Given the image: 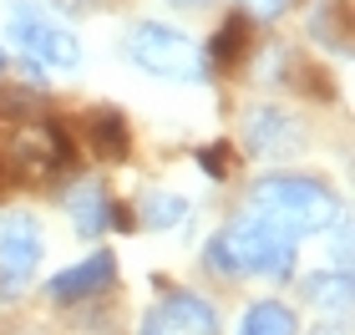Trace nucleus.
Segmentation results:
<instances>
[{
	"instance_id": "obj_5",
	"label": "nucleus",
	"mask_w": 355,
	"mask_h": 335,
	"mask_svg": "<svg viewBox=\"0 0 355 335\" xmlns=\"http://www.w3.org/2000/svg\"><path fill=\"white\" fill-rule=\"evenodd\" d=\"M41 254H46V239H41L36 214L15 209L0 218V300H21L31 290V280L41 269Z\"/></svg>"
},
{
	"instance_id": "obj_18",
	"label": "nucleus",
	"mask_w": 355,
	"mask_h": 335,
	"mask_svg": "<svg viewBox=\"0 0 355 335\" xmlns=\"http://www.w3.org/2000/svg\"><path fill=\"white\" fill-rule=\"evenodd\" d=\"M315 335H345V325H320Z\"/></svg>"
},
{
	"instance_id": "obj_2",
	"label": "nucleus",
	"mask_w": 355,
	"mask_h": 335,
	"mask_svg": "<svg viewBox=\"0 0 355 335\" xmlns=\"http://www.w3.org/2000/svg\"><path fill=\"white\" fill-rule=\"evenodd\" d=\"M249 214H259L269 223H279L284 234H325L340 223V198H335L330 183L304 178V173H274V178H259L249 194Z\"/></svg>"
},
{
	"instance_id": "obj_14",
	"label": "nucleus",
	"mask_w": 355,
	"mask_h": 335,
	"mask_svg": "<svg viewBox=\"0 0 355 335\" xmlns=\"http://www.w3.org/2000/svg\"><path fill=\"white\" fill-rule=\"evenodd\" d=\"M244 46H249V15H229L218 26V36L203 46V61L208 67H234V61H244Z\"/></svg>"
},
{
	"instance_id": "obj_19",
	"label": "nucleus",
	"mask_w": 355,
	"mask_h": 335,
	"mask_svg": "<svg viewBox=\"0 0 355 335\" xmlns=\"http://www.w3.org/2000/svg\"><path fill=\"white\" fill-rule=\"evenodd\" d=\"M173 6H188L193 10V6H208V0H173Z\"/></svg>"
},
{
	"instance_id": "obj_7",
	"label": "nucleus",
	"mask_w": 355,
	"mask_h": 335,
	"mask_svg": "<svg viewBox=\"0 0 355 335\" xmlns=\"http://www.w3.org/2000/svg\"><path fill=\"white\" fill-rule=\"evenodd\" d=\"M112 280H117V254L96 249L82 264H71V269H61V275L46 280V300H56V305H82V300H96L102 290H112Z\"/></svg>"
},
{
	"instance_id": "obj_9",
	"label": "nucleus",
	"mask_w": 355,
	"mask_h": 335,
	"mask_svg": "<svg viewBox=\"0 0 355 335\" xmlns=\"http://www.w3.org/2000/svg\"><path fill=\"white\" fill-rule=\"evenodd\" d=\"M61 203H67V214H71V229L87 234V239L117 229V203H112V194H107L96 178H76Z\"/></svg>"
},
{
	"instance_id": "obj_20",
	"label": "nucleus",
	"mask_w": 355,
	"mask_h": 335,
	"mask_svg": "<svg viewBox=\"0 0 355 335\" xmlns=\"http://www.w3.org/2000/svg\"><path fill=\"white\" fill-rule=\"evenodd\" d=\"M6 67H10V61H6V51H0V76H6Z\"/></svg>"
},
{
	"instance_id": "obj_6",
	"label": "nucleus",
	"mask_w": 355,
	"mask_h": 335,
	"mask_svg": "<svg viewBox=\"0 0 355 335\" xmlns=\"http://www.w3.org/2000/svg\"><path fill=\"white\" fill-rule=\"evenodd\" d=\"M244 148L254 157H289L304 148V122L284 102H259L244 117Z\"/></svg>"
},
{
	"instance_id": "obj_16",
	"label": "nucleus",
	"mask_w": 355,
	"mask_h": 335,
	"mask_svg": "<svg viewBox=\"0 0 355 335\" xmlns=\"http://www.w3.org/2000/svg\"><path fill=\"white\" fill-rule=\"evenodd\" d=\"M239 6H244V15H254V21H279L289 10V0H239Z\"/></svg>"
},
{
	"instance_id": "obj_11",
	"label": "nucleus",
	"mask_w": 355,
	"mask_h": 335,
	"mask_svg": "<svg viewBox=\"0 0 355 335\" xmlns=\"http://www.w3.org/2000/svg\"><path fill=\"white\" fill-rule=\"evenodd\" d=\"M188 214H193V203L183 194H173V188H148V194L137 198V223L142 229H157V234L188 223Z\"/></svg>"
},
{
	"instance_id": "obj_13",
	"label": "nucleus",
	"mask_w": 355,
	"mask_h": 335,
	"mask_svg": "<svg viewBox=\"0 0 355 335\" xmlns=\"http://www.w3.org/2000/svg\"><path fill=\"white\" fill-rule=\"evenodd\" d=\"M82 132H87V148L96 157H127V122H122V112H112V107L92 112Z\"/></svg>"
},
{
	"instance_id": "obj_4",
	"label": "nucleus",
	"mask_w": 355,
	"mask_h": 335,
	"mask_svg": "<svg viewBox=\"0 0 355 335\" xmlns=\"http://www.w3.org/2000/svg\"><path fill=\"white\" fill-rule=\"evenodd\" d=\"M6 36L26 51L31 67H51V71H76L87 61L82 41H76V31H67L56 21V15H46L36 0H10L6 10Z\"/></svg>"
},
{
	"instance_id": "obj_8",
	"label": "nucleus",
	"mask_w": 355,
	"mask_h": 335,
	"mask_svg": "<svg viewBox=\"0 0 355 335\" xmlns=\"http://www.w3.org/2000/svg\"><path fill=\"white\" fill-rule=\"evenodd\" d=\"M163 330L173 335H218L223 320H218V305L193 290H163V300H157V315H153Z\"/></svg>"
},
{
	"instance_id": "obj_3",
	"label": "nucleus",
	"mask_w": 355,
	"mask_h": 335,
	"mask_svg": "<svg viewBox=\"0 0 355 335\" xmlns=\"http://www.w3.org/2000/svg\"><path fill=\"white\" fill-rule=\"evenodd\" d=\"M127 61L148 76H163V82H203L208 76V61H203V46L178 26L163 21H137L122 41Z\"/></svg>"
},
{
	"instance_id": "obj_12",
	"label": "nucleus",
	"mask_w": 355,
	"mask_h": 335,
	"mask_svg": "<svg viewBox=\"0 0 355 335\" xmlns=\"http://www.w3.org/2000/svg\"><path fill=\"white\" fill-rule=\"evenodd\" d=\"M239 335H300V315L284 300H254L239 320Z\"/></svg>"
},
{
	"instance_id": "obj_15",
	"label": "nucleus",
	"mask_w": 355,
	"mask_h": 335,
	"mask_svg": "<svg viewBox=\"0 0 355 335\" xmlns=\"http://www.w3.org/2000/svg\"><path fill=\"white\" fill-rule=\"evenodd\" d=\"M310 36L325 41L330 51H345V6H340V0H320V6H315Z\"/></svg>"
},
{
	"instance_id": "obj_10",
	"label": "nucleus",
	"mask_w": 355,
	"mask_h": 335,
	"mask_svg": "<svg viewBox=\"0 0 355 335\" xmlns=\"http://www.w3.org/2000/svg\"><path fill=\"white\" fill-rule=\"evenodd\" d=\"M300 295L310 300L315 310L345 315V310H350V269H345V264H325V269H315V275L300 284Z\"/></svg>"
},
{
	"instance_id": "obj_17",
	"label": "nucleus",
	"mask_w": 355,
	"mask_h": 335,
	"mask_svg": "<svg viewBox=\"0 0 355 335\" xmlns=\"http://www.w3.org/2000/svg\"><path fill=\"white\" fill-rule=\"evenodd\" d=\"M137 335H173V330H163L157 320H142V330H137Z\"/></svg>"
},
{
	"instance_id": "obj_1",
	"label": "nucleus",
	"mask_w": 355,
	"mask_h": 335,
	"mask_svg": "<svg viewBox=\"0 0 355 335\" xmlns=\"http://www.w3.org/2000/svg\"><path fill=\"white\" fill-rule=\"evenodd\" d=\"M203 259L218 269V275H259V280H289L295 275V259H300V239L284 234L279 223H269L259 214H244L234 223H223V229L208 239Z\"/></svg>"
}]
</instances>
